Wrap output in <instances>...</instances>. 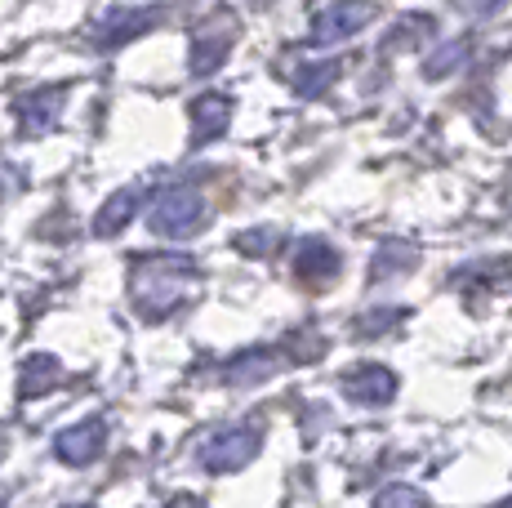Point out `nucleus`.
I'll return each mask as SVG.
<instances>
[{"mask_svg":"<svg viewBox=\"0 0 512 508\" xmlns=\"http://www.w3.org/2000/svg\"><path fill=\"white\" fill-rule=\"evenodd\" d=\"M196 272H201V268H196V259H187V254L139 259V263H134V277H130V299H134V308H139L147 321L170 317V312L187 299V290H192Z\"/></svg>","mask_w":512,"mask_h":508,"instance_id":"f257e3e1","label":"nucleus"},{"mask_svg":"<svg viewBox=\"0 0 512 508\" xmlns=\"http://www.w3.org/2000/svg\"><path fill=\"white\" fill-rule=\"evenodd\" d=\"M205 197L196 188H170L161 192L152 205V232L156 237H187V232H196L205 223Z\"/></svg>","mask_w":512,"mask_h":508,"instance_id":"f03ea898","label":"nucleus"},{"mask_svg":"<svg viewBox=\"0 0 512 508\" xmlns=\"http://www.w3.org/2000/svg\"><path fill=\"white\" fill-rule=\"evenodd\" d=\"M259 446H263L259 428H223L201 446V468L205 473H236V468H245L259 455Z\"/></svg>","mask_w":512,"mask_h":508,"instance_id":"7ed1b4c3","label":"nucleus"},{"mask_svg":"<svg viewBox=\"0 0 512 508\" xmlns=\"http://www.w3.org/2000/svg\"><path fill=\"white\" fill-rule=\"evenodd\" d=\"M379 14V0H339V5L321 9L317 23H312V45H334L348 41V36L366 32Z\"/></svg>","mask_w":512,"mask_h":508,"instance_id":"20e7f679","label":"nucleus"},{"mask_svg":"<svg viewBox=\"0 0 512 508\" xmlns=\"http://www.w3.org/2000/svg\"><path fill=\"white\" fill-rule=\"evenodd\" d=\"M161 18H165V9H156V5H143V9H107V14L94 23V45H98V50H121V45L139 41L143 32H152Z\"/></svg>","mask_w":512,"mask_h":508,"instance_id":"39448f33","label":"nucleus"},{"mask_svg":"<svg viewBox=\"0 0 512 508\" xmlns=\"http://www.w3.org/2000/svg\"><path fill=\"white\" fill-rule=\"evenodd\" d=\"M343 397L357 406H388L392 397H397V375H392L388 366H352L348 375H343Z\"/></svg>","mask_w":512,"mask_h":508,"instance_id":"423d86ee","label":"nucleus"},{"mask_svg":"<svg viewBox=\"0 0 512 508\" xmlns=\"http://www.w3.org/2000/svg\"><path fill=\"white\" fill-rule=\"evenodd\" d=\"M103 446H107V424L103 419H85V424H76V428H67V433L54 437V455L63 459V464H72V468L94 464V459L103 455Z\"/></svg>","mask_w":512,"mask_h":508,"instance_id":"0eeeda50","label":"nucleus"},{"mask_svg":"<svg viewBox=\"0 0 512 508\" xmlns=\"http://www.w3.org/2000/svg\"><path fill=\"white\" fill-rule=\"evenodd\" d=\"M339 268H343V259L326 237H303L299 250H294V272H299V281H308V286H330V281L339 277Z\"/></svg>","mask_w":512,"mask_h":508,"instance_id":"6e6552de","label":"nucleus"},{"mask_svg":"<svg viewBox=\"0 0 512 508\" xmlns=\"http://www.w3.org/2000/svg\"><path fill=\"white\" fill-rule=\"evenodd\" d=\"M232 121V99L228 94H201V99L192 103V143L201 148V143H214L223 130H228Z\"/></svg>","mask_w":512,"mask_h":508,"instance_id":"1a4fd4ad","label":"nucleus"},{"mask_svg":"<svg viewBox=\"0 0 512 508\" xmlns=\"http://www.w3.org/2000/svg\"><path fill=\"white\" fill-rule=\"evenodd\" d=\"M63 112V90H32L14 103V116L27 134H45Z\"/></svg>","mask_w":512,"mask_h":508,"instance_id":"9d476101","label":"nucleus"},{"mask_svg":"<svg viewBox=\"0 0 512 508\" xmlns=\"http://www.w3.org/2000/svg\"><path fill=\"white\" fill-rule=\"evenodd\" d=\"M277 366H281V353H272V348H250V353L232 357L228 366H223V379H228V384H263Z\"/></svg>","mask_w":512,"mask_h":508,"instance_id":"9b49d317","label":"nucleus"},{"mask_svg":"<svg viewBox=\"0 0 512 508\" xmlns=\"http://www.w3.org/2000/svg\"><path fill=\"white\" fill-rule=\"evenodd\" d=\"M63 379V366H58L49 353H36V357H27L23 361V370H18V397L23 402H32V397H41L49 393V388Z\"/></svg>","mask_w":512,"mask_h":508,"instance_id":"f8f14e48","label":"nucleus"},{"mask_svg":"<svg viewBox=\"0 0 512 508\" xmlns=\"http://www.w3.org/2000/svg\"><path fill=\"white\" fill-rule=\"evenodd\" d=\"M134 214H139V192L125 188V192H116L103 210H98L94 232H98V237H116L121 228H130V223H134Z\"/></svg>","mask_w":512,"mask_h":508,"instance_id":"ddd939ff","label":"nucleus"},{"mask_svg":"<svg viewBox=\"0 0 512 508\" xmlns=\"http://www.w3.org/2000/svg\"><path fill=\"white\" fill-rule=\"evenodd\" d=\"M232 50V36L228 32H205L192 41V76H210L223 67V58Z\"/></svg>","mask_w":512,"mask_h":508,"instance_id":"4468645a","label":"nucleus"},{"mask_svg":"<svg viewBox=\"0 0 512 508\" xmlns=\"http://www.w3.org/2000/svg\"><path fill=\"white\" fill-rule=\"evenodd\" d=\"M334 81H339V63H334V58H326V63H303L299 72H294V94L317 99V94H326Z\"/></svg>","mask_w":512,"mask_h":508,"instance_id":"2eb2a0df","label":"nucleus"},{"mask_svg":"<svg viewBox=\"0 0 512 508\" xmlns=\"http://www.w3.org/2000/svg\"><path fill=\"white\" fill-rule=\"evenodd\" d=\"M419 259L415 246H406V241H388V246H379V254H374L370 263V277L383 281V277H401V268H410V263Z\"/></svg>","mask_w":512,"mask_h":508,"instance_id":"dca6fc26","label":"nucleus"},{"mask_svg":"<svg viewBox=\"0 0 512 508\" xmlns=\"http://www.w3.org/2000/svg\"><path fill=\"white\" fill-rule=\"evenodd\" d=\"M370 508H428V495H423L419 486H410V482H392V486H383V491L374 495Z\"/></svg>","mask_w":512,"mask_h":508,"instance_id":"f3484780","label":"nucleus"},{"mask_svg":"<svg viewBox=\"0 0 512 508\" xmlns=\"http://www.w3.org/2000/svg\"><path fill=\"white\" fill-rule=\"evenodd\" d=\"M464 58H468V41H450V45H441L428 63H423V76H428V81H441V76H450Z\"/></svg>","mask_w":512,"mask_h":508,"instance_id":"a211bd4d","label":"nucleus"},{"mask_svg":"<svg viewBox=\"0 0 512 508\" xmlns=\"http://www.w3.org/2000/svg\"><path fill=\"white\" fill-rule=\"evenodd\" d=\"M281 353L290 361H317V357H326V335H317V330H294Z\"/></svg>","mask_w":512,"mask_h":508,"instance_id":"6ab92c4d","label":"nucleus"},{"mask_svg":"<svg viewBox=\"0 0 512 508\" xmlns=\"http://www.w3.org/2000/svg\"><path fill=\"white\" fill-rule=\"evenodd\" d=\"M277 246H281V237L272 228H250V232H241V237H236V250L250 254V259H268Z\"/></svg>","mask_w":512,"mask_h":508,"instance_id":"aec40b11","label":"nucleus"},{"mask_svg":"<svg viewBox=\"0 0 512 508\" xmlns=\"http://www.w3.org/2000/svg\"><path fill=\"white\" fill-rule=\"evenodd\" d=\"M401 317H406V308H379V312H366V317L357 321V335H379V330L397 326Z\"/></svg>","mask_w":512,"mask_h":508,"instance_id":"412c9836","label":"nucleus"},{"mask_svg":"<svg viewBox=\"0 0 512 508\" xmlns=\"http://www.w3.org/2000/svg\"><path fill=\"white\" fill-rule=\"evenodd\" d=\"M165 508H201V504H196V500H192V495H174V500H170V504H165Z\"/></svg>","mask_w":512,"mask_h":508,"instance_id":"4be33fe9","label":"nucleus"},{"mask_svg":"<svg viewBox=\"0 0 512 508\" xmlns=\"http://www.w3.org/2000/svg\"><path fill=\"white\" fill-rule=\"evenodd\" d=\"M0 459H5V437H0Z\"/></svg>","mask_w":512,"mask_h":508,"instance_id":"5701e85b","label":"nucleus"},{"mask_svg":"<svg viewBox=\"0 0 512 508\" xmlns=\"http://www.w3.org/2000/svg\"><path fill=\"white\" fill-rule=\"evenodd\" d=\"M67 508H94V504H67Z\"/></svg>","mask_w":512,"mask_h":508,"instance_id":"b1692460","label":"nucleus"},{"mask_svg":"<svg viewBox=\"0 0 512 508\" xmlns=\"http://www.w3.org/2000/svg\"><path fill=\"white\" fill-rule=\"evenodd\" d=\"M504 508H512V504H504Z\"/></svg>","mask_w":512,"mask_h":508,"instance_id":"393cba45","label":"nucleus"}]
</instances>
